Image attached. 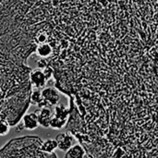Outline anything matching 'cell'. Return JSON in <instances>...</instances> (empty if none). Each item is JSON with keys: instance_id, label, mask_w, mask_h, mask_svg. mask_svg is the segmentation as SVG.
<instances>
[{"instance_id": "4", "label": "cell", "mask_w": 158, "mask_h": 158, "mask_svg": "<svg viewBox=\"0 0 158 158\" xmlns=\"http://www.w3.org/2000/svg\"><path fill=\"white\" fill-rule=\"evenodd\" d=\"M43 98L47 106H56L59 101V94L54 88H44L42 91Z\"/></svg>"}, {"instance_id": "1", "label": "cell", "mask_w": 158, "mask_h": 158, "mask_svg": "<svg viewBox=\"0 0 158 158\" xmlns=\"http://www.w3.org/2000/svg\"><path fill=\"white\" fill-rule=\"evenodd\" d=\"M31 71L0 52V114L11 126L19 122L31 104Z\"/></svg>"}, {"instance_id": "3", "label": "cell", "mask_w": 158, "mask_h": 158, "mask_svg": "<svg viewBox=\"0 0 158 158\" xmlns=\"http://www.w3.org/2000/svg\"><path fill=\"white\" fill-rule=\"evenodd\" d=\"M30 81H31L32 88L41 89L45 86L47 82V79L43 69L36 68V69H31V71L30 72Z\"/></svg>"}, {"instance_id": "11", "label": "cell", "mask_w": 158, "mask_h": 158, "mask_svg": "<svg viewBox=\"0 0 158 158\" xmlns=\"http://www.w3.org/2000/svg\"><path fill=\"white\" fill-rule=\"evenodd\" d=\"M43 102H44V98H43L42 92L39 89L33 90L31 94V104L37 105L39 106L42 105Z\"/></svg>"}, {"instance_id": "12", "label": "cell", "mask_w": 158, "mask_h": 158, "mask_svg": "<svg viewBox=\"0 0 158 158\" xmlns=\"http://www.w3.org/2000/svg\"><path fill=\"white\" fill-rule=\"evenodd\" d=\"M66 123H67L66 119H61L53 115V117L50 120V127L55 130H59V129H62L66 125Z\"/></svg>"}, {"instance_id": "8", "label": "cell", "mask_w": 158, "mask_h": 158, "mask_svg": "<svg viewBox=\"0 0 158 158\" xmlns=\"http://www.w3.org/2000/svg\"><path fill=\"white\" fill-rule=\"evenodd\" d=\"M85 156V151L80 144L73 145L68 152L64 158H83Z\"/></svg>"}, {"instance_id": "5", "label": "cell", "mask_w": 158, "mask_h": 158, "mask_svg": "<svg viewBox=\"0 0 158 158\" xmlns=\"http://www.w3.org/2000/svg\"><path fill=\"white\" fill-rule=\"evenodd\" d=\"M56 141L58 144V149L63 152H68L72 146L74 139L69 133H59L56 137Z\"/></svg>"}, {"instance_id": "7", "label": "cell", "mask_w": 158, "mask_h": 158, "mask_svg": "<svg viewBox=\"0 0 158 158\" xmlns=\"http://www.w3.org/2000/svg\"><path fill=\"white\" fill-rule=\"evenodd\" d=\"M21 119H22V126L25 130L33 131L39 126L38 116L35 112L24 115Z\"/></svg>"}, {"instance_id": "13", "label": "cell", "mask_w": 158, "mask_h": 158, "mask_svg": "<svg viewBox=\"0 0 158 158\" xmlns=\"http://www.w3.org/2000/svg\"><path fill=\"white\" fill-rule=\"evenodd\" d=\"M10 127L11 125L8 123V121H6V119H1L0 120V136H6L8 134L9 131H10Z\"/></svg>"}, {"instance_id": "10", "label": "cell", "mask_w": 158, "mask_h": 158, "mask_svg": "<svg viewBox=\"0 0 158 158\" xmlns=\"http://www.w3.org/2000/svg\"><path fill=\"white\" fill-rule=\"evenodd\" d=\"M69 115V110L68 108H66L64 106L59 105V106H56L55 107V112H54V116L56 118H59L61 119H66Z\"/></svg>"}, {"instance_id": "9", "label": "cell", "mask_w": 158, "mask_h": 158, "mask_svg": "<svg viewBox=\"0 0 158 158\" xmlns=\"http://www.w3.org/2000/svg\"><path fill=\"white\" fill-rule=\"evenodd\" d=\"M56 148H58V144H57V142L56 141V139H48V140H45L41 144L42 151L44 152V153H46V154H52V153H54V151Z\"/></svg>"}, {"instance_id": "2", "label": "cell", "mask_w": 158, "mask_h": 158, "mask_svg": "<svg viewBox=\"0 0 158 158\" xmlns=\"http://www.w3.org/2000/svg\"><path fill=\"white\" fill-rule=\"evenodd\" d=\"M43 141L37 136H24L9 141L0 149V158H57L42 151Z\"/></svg>"}, {"instance_id": "6", "label": "cell", "mask_w": 158, "mask_h": 158, "mask_svg": "<svg viewBox=\"0 0 158 158\" xmlns=\"http://www.w3.org/2000/svg\"><path fill=\"white\" fill-rule=\"evenodd\" d=\"M35 113L38 116L39 125H41L44 128H49L50 127V120L53 117V113L51 109L48 106L42 107L39 110L35 111Z\"/></svg>"}]
</instances>
